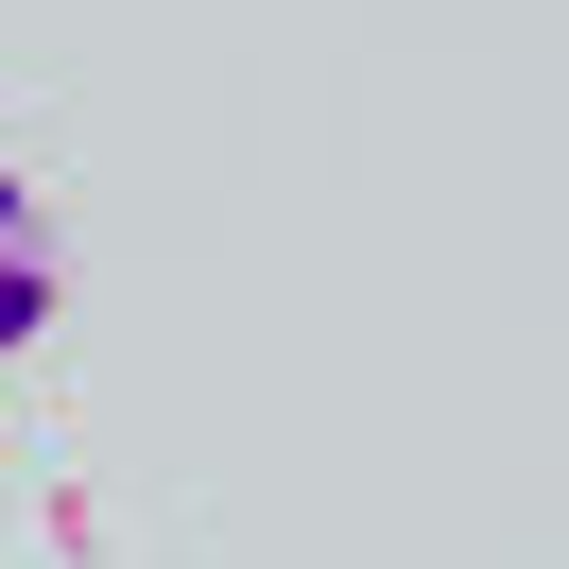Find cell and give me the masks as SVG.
<instances>
[{
	"instance_id": "cell-1",
	"label": "cell",
	"mask_w": 569,
	"mask_h": 569,
	"mask_svg": "<svg viewBox=\"0 0 569 569\" xmlns=\"http://www.w3.org/2000/svg\"><path fill=\"white\" fill-rule=\"evenodd\" d=\"M52 311H70V259H52V208H36V173L0 156V362H18V346H52Z\"/></svg>"
}]
</instances>
